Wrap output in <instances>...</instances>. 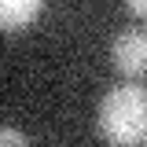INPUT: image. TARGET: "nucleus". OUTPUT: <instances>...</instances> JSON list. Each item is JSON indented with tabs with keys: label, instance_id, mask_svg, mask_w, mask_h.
I'll use <instances>...</instances> for the list:
<instances>
[{
	"label": "nucleus",
	"instance_id": "nucleus-5",
	"mask_svg": "<svg viewBox=\"0 0 147 147\" xmlns=\"http://www.w3.org/2000/svg\"><path fill=\"white\" fill-rule=\"evenodd\" d=\"M129 11L140 15V18H147V0H129Z\"/></svg>",
	"mask_w": 147,
	"mask_h": 147
},
{
	"label": "nucleus",
	"instance_id": "nucleus-1",
	"mask_svg": "<svg viewBox=\"0 0 147 147\" xmlns=\"http://www.w3.org/2000/svg\"><path fill=\"white\" fill-rule=\"evenodd\" d=\"M99 136L110 147H144L147 144V88L144 85H114L96 107Z\"/></svg>",
	"mask_w": 147,
	"mask_h": 147
},
{
	"label": "nucleus",
	"instance_id": "nucleus-4",
	"mask_svg": "<svg viewBox=\"0 0 147 147\" xmlns=\"http://www.w3.org/2000/svg\"><path fill=\"white\" fill-rule=\"evenodd\" d=\"M0 147H30V140H26V132L15 125H0Z\"/></svg>",
	"mask_w": 147,
	"mask_h": 147
},
{
	"label": "nucleus",
	"instance_id": "nucleus-2",
	"mask_svg": "<svg viewBox=\"0 0 147 147\" xmlns=\"http://www.w3.org/2000/svg\"><path fill=\"white\" fill-rule=\"evenodd\" d=\"M110 59L114 66L125 74V77H140L147 74V30L144 26H132V30H121L110 44Z\"/></svg>",
	"mask_w": 147,
	"mask_h": 147
},
{
	"label": "nucleus",
	"instance_id": "nucleus-3",
	"mask_svg": "<svg viewBox=\"0 0 147 147\" xmlns=\"http://www.w3.org/2000/svg\"><path fill=\"white\" fill-rule=\"evenodd\" d=\"M44 7L37 0H0V33H15L26 30Z\"/></svg>",
	"mask_w": 147,
	"mask_h": 147
}]
</instances>
